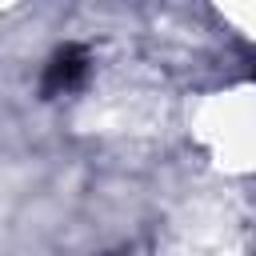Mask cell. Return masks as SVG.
Listing matches in <instances>:
<instances>
[{
	"mask_svg": "<svg viewBox=\"0 0 256 256\" xmlns=\"http://www.w3.org/2000/svg\"><path fill=\"white\" fill-rule=\"evenodd\" d=\"M84 72H88V56H84V48L64 44V48L52 52V60L44 64V80H40V88H44V96L72 92V88L84 80Z\"/></svg>",
	"mask_w": 256,
	"mask_h": 256,
	"instance_id": "1",
	"label": "cell"
}]
</instances>
